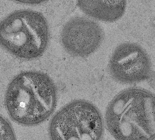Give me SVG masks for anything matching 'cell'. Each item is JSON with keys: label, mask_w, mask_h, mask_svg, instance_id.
Segmentation results:
<instances>
[{"label": "cell", "mask_w": 155, "mask_h": 140, "mask_svg": "<svg viewBox=\"0 0 155 140\" xmlns=\"http://www.w3.org/2000/svg\"><path fill=\"white\" fill-rule=\"evenodd\" d=\"M54 85L48 77L26 72L15 78L6 94V104L11 117L25 124L39 123L52 112L56 104Z\"/></svg>", "instance_id": "1"}, {"label": "cell", "mask_w": 155, "mask_h": 140, "mask_svg": "<svg viewBox=\"0 0 155 140\" xmlns=\"http://www.w3.org/2000/svg\"><path fill=\"white\" fill-rule=\"evenodd\" d=\"M0 33L4 47L22 58L39 56L47 44V23L44 17L36 12L25 10L12 13L2 22Z\"/></svg>", "instance_id": "2"}, {"label": "cell", "mask_w": 155, "mask_h": 140, "mask_svg": "<svg viewBox=\"0 0 155 140\" xmlns=\"http://www.w3.org/2000/svg\"><path fill=\"white\" fill-rule=\"evenodd\" d=\"M51 129L52 140H98L102 123L93 106L78 101L68 105L55 115Z\"/></svg>", "instance_id": "3"}, {"label": "cell", "mask_w": 155, "mask_h": 140, "mask_svg": "<svg viewBox=\"0 0 155 140\" xmlns=\"http://www.w3.org/2000/svg\"><path fill=\"white\" fill-rule=\"evenodd\" d=\"M109 67L118 81L125 83L146 80L151 74V65L145 51L138 45L126 43L118 46L111 58Z\"/></svg>", "instance_id": "4"}, {"label": "cell", "mask_w": 155, "mask_h": 140, "mask_svg": "<svg viewBox=\"0 0 155 140\" xmlns=\"http://www.w3.org/2000/svg\"><path fill=\"white\" fill-rule=\"evenodd\" d=\"M103 36L102 30L97 23L85 18L76 17L64 26L61 39L64 48L70 54L84 57L97 49Z\"/></svg>", "instance_id": "5"}, {"label": "cell", "mask_w": 155, "mask_h": 140, "mask_svg": "<svg viewBox=\"0 0 155 140\" xmlns=\"http://www.w3.org/2000/svg\"><path fill=\"white\" fill-rule=\"evenodd\" d=\"M125 0H79L78 5L86 14L98 20L113 22L124 14Z\"/></svg>", "instance_id": "6"}, {"label": "cell", "mask_w": 155, "mask_h": 140, "mask_svg": "<svg viewBox=\"0 0 155 140\" xmlns=\"http://www.w3.org/2000/svg\"><path fill=\"white\" fill-rule=\"evenodd\" d=\"M0 140H15L12 128L4 118H1Z\"/></svg>", "instance_id": "7"}]
</instances>
